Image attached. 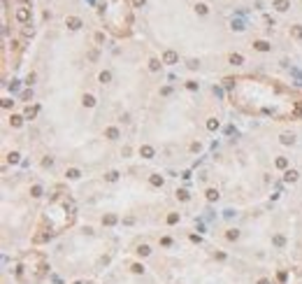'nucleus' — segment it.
Returning a JSON list of instances; mask_svg holds the SVG:
<instances>
[{"mask_svg": "<svg viewBox=\"0 0 302 284\" xmlns=\"http://www.w3.org/2000/svg\"><path fill=\"white\" fill-rule=\"evenodd\" d=\"M253 47H256L258 51H270V44H267L265 40H258V42H253Z\"/></svg>", "mask_w": 302, "mask_h": 284, "instance_id": "nucleus-7", "label": "nucleus"}, {"mask_svg": "<svg viewBox=\"0 0 302 284\" xmlns=\"http://www.w3.org/2000/svg\"><path fill=\"white\" fill-rule=\"evenodd\" d=\"M144 2H147V0H133V5H135V7H142Z\"/></svg>", "mask_w": 302, "mask_h": 284, "instance_id": "nucleus-35", "label": "nucleus"}, {"mask_svg": "<svg viewBox=\"0 0 302 284\" xmlns=\"http://www.w3.org/2000/svg\"><path fill=\"white\" fill-rule=\"evenodd\" d=\"M7 161H9V163H19V154H16V151H12V154L7 156Z\"/></svg>", "mask_w": 302, "mask_h": 284, "instance_id": "nucleus-30", "label": "nucleus"}, {"mask_svg": "<svg viewBox=\"0 0 302 284\" xmlns=\"http://www.w3.org/2000/svg\"><path fill=\"white\" fill-rule=\"evenodd\" d=\"M35 114H37V107H28L26 109V119H33Z\"/></svg>", "mask_w": 302, "mask_h": 284, "instance_id": "nucleus-26", "label": "nucleus"}, {"mask_svg": "<svg viewBox=\"0 0 302 284\" xmlns=\"http://www.w3.org/2000/svg\"><path fill=\"white\" fill-rule=\"evenodd\" d=\"M179 221V212H170L167 214V224H177Z\"/></svg>", "mask_w": 302, "mask_h": 284, "instance_id": "nucleus-18", "label": "nucleus"}, {"mask_svg": "<svg viewBox=\"0 0 302 284\" xmlns=\"http://www.w3.org/2000/svg\"><path fill=\"white\" fill-rule=\"evenodd\" d=\"M258 284H272V282H270V280H265V277H263V280H258Z\"/></svg>", "mask_w": 302, "mask_h": 284, "instance_id": "nucleus-36", "label": "nucleus"}, {"mask_svg": "<svg viewBox=\"0 0 302 284\" xmlns=\"http://www.w3.org/2000/svg\"><path fill=\"white\" fill-rule=\"evenodd\" d=\"M284 242H286L284 235H274V244H276V247H284Z\"/></svg>", "mask_w": 302, "mask_h": 284, "instance_id": "nucleus-29", "label": "nucleus"}, {"mask_svg": "<svg viewBox=\"0 0 302 284\" xmlns=\"http://www.w3.org/2000/svg\"><path fill=\"white\" fill-rule=\"evenodd\" d=\"M225 238H228V240H237V238H239V230H228Z\"/></svg>", "mask_w": 302, "mask_h": 284, "instance_id": "nucleus-24", "label": "nucleus"}, {"mask_svg": "<svg viewBox=\"0 0 302 284\" xmlns=\"http://www.w3.org/2000/svg\"><path fill=\"white\" fill-rule=\"evenodd\" d=\"M186 89H191V91H195V89H198V84H195V81H186Z\"/></svg>", "mask_w": 302, "mask_h": 284, "instance_id": "nucleus-33", "label": "nucleus"}, {"mask_svg": "<svg viewBox=\"0 0 302 284\" xmlns=\"http://www.w3.org/2000/svg\"><path fill=\"white\" fill-rule=\"evenodd\" d=\"M65 26H68L70 30H79V28H82V19H77V16H68V19H65Z\"/></svg>", "mask_w": 302, "mask_h": 284, "instance_id": "nucleus-1", "label": "nucleus"}, {"mask_svg": "<svg viewBox=\"0 0 302 284\" xmlns=\"http://www.w3.org/2000/svg\"><path fill=\"white\" fill-rule=\"evenodd\" d=\"M116 179H119V172H114V170L107 172V182H116Z\"/></svg>", "mask_w": 302, "mask_h": 284, "instance_id": "nucleus-31", "label": "nucleus"}, {"mask_svg": "<svg viewBox=\"0 0 302 284\" xmlns=\"http://www.w3.org/2000/svg\"><path fill=\"white\" fill-rule=\"evenodd\" d=\"M298 175H300L298 170H286V175H284V179H286V182H298Z\"/></svg>", "mask_w": 302, "mask_h": 284, "instance_id": "nucleus-6", "label": "nucleus"}, {"mask_svg": "<svg viewBox=\"0 0 302 284\" xmlns=\"http://www.w3.org/2000/svg\"><path fill=\"white\" fill-rule=\"evenodd\" d=\"M274 7L279 10V12H286L290 7V0H274Z\"/></svg>", "mask_w": 302, "mask_h": 284, "instance_id": "nucleus-4", "label": "nucleus"}, {"mask_svg": "<svg viewBox=\"0 0 302 284\" xmlns=\"http://www.w3.org/2000/svg\"><path fill=\"white\" fill-rule=\"evenodd\" d=\"M286 165H288V161H286L284 156H279V159H276V168H286Z\"/></svg>", "mask_w": 302, "mask_h": 284, "instance_id": "nucleus-28", "label": "nucleus"}, {"mask_svg": "<svg viewBox=\"0 0 302 284\" xmlns=\"http://www.w3.org/2000/svg\"><path fill=\"white\" fill-rule=\"evenodd\" d=\"M242 61H244V58H242V54H230V63H233V65H239Z\"/></svg>", "mask_w": 302, "mask_h": 284, "instance_id": "nucleus-14", "label": "nucleus"}, {"mask_svg": "<svg viewBox=\"0 0 302 284\" xmlns=\"http://www.w3.org/2000/svg\"><path fill=\"white\" fill-rule=\"evenodd\" d=\"M30 196H35V198H40V196H42V186H37V184H35V186L30 189Z\"/></svg>", "mask_w": 302, "mask_h": 284, "instance_id": "nucleus-21", "label": "nucleus"}, {"mask_svg": "<svg viewBox=\"0 0 302 284\" xmlns=\"http://www.w3.org/2000/svg\"><path fill=\"white\" fill-rule=\"evenodd\" d=\"M28 19H30V10H28V7H19V10H16V21L26 23Z\"/></svg>", "mask_w": 302, "mask_h": 284, "instance_id": "nucleus-2", "label": "nucleus"}, {"mask_svg": "<svg viewBox=\"0 0 302 284\" xmlns=\"http://www.w3.org/2000/svg\"><path fill=\"white\" fill-rule=\"evenodd\" d=\"M102 224H107V226H112V224H116V216H114V214H107V216H102Z\"/></svg>", "mask_w": 302, "mask_h": 284, "instance_id": "nucleus-17", "label": "nucleus"}, {"mask_svg": "<svg viewBox=\"0 0 302 284\" xmlns=\"http://www.w3.org/2000/svg\"><path fill=\"white\" fill-rule=\"evenodd\" d=\"M290 35L298 37V40H302V26H290Z\"/></svg>", "mask_w": 302, "mask_h": 284, "instance_id": "nucleus-11", "label": "nucleus"}, {"mask_svg": "<svg viewBox=\"0 0 302 284\" xmlns=\"http://www.w3.org/2000/svg\"><path fill=\"white\" fill-rule=\"evenodd\" d=\"M207 200H209V203L219 200V191H216V189H207Z\"/></svg>", "mask_w": 302, "mask_h": 284, "instance_id": "nucleus-9", "label": "nucleus"}, {"mask_svg": "<svg viewBox=\"0 0 302 284\" xmlns=\"http://www.w3.org/2000/svg\"><path fill=\"white\" fill-rule=\"evenodd\" d=\"M112 79V72L109 70H105V72H100V81H102V84H107V81Z\"/></svg>", "mask_w": 302, "mask_h": 284, "instance_id": "nucleus-15", "label": "nucleus"}, {"mask_svg": "<svg viewBox=\"0 0 302 284\" xmlns=\"http://www.w3.org/2000/svg\"><path fill=\"white\" fill-rule=\"evenodd\" d=\"M130 270L139 275V272H144V266H142V263H133V266H130Z\"/></svg>", "mask_w": 302, "mask_h": 284, "instance_id": "nucleus-22", "label": "nucleus"}, {"mask_svg": "<svg viewBox=\"0 0 302 284\" xmlns=\"http://www.w3.org/2000/svg\"><path fill=\"white\" fill-rule=\"evenodd\" d=\"M21 2H26V0H21Z\"/></svg>", "mask_w": 302, "mask_h": 284, "instance_id": "nucleus-37", "label": "nucleus"}, {"mask_svg": "<svg viewBox=\"0 0 302 284\" xmlns=\"http://www.w3.org/2000/svg\"><path fill=\"white\" fill-rule=\"evenodd\" d=\"M149 252H151V249L147 247V244H142V247L137 249V254H139V256H149Z\"/></svg>", "mask_w": 302, "mask_h": 284, "instance_id": "nucleus-23", "label": "nucleus"}, {"mask_svg": "<svg viewBox=\"0 0 302 284\" xmlns=\"http://www.w3.org/2000/svg\"><path fill=\"white\" fill-rule=\"evenodd\" d=\"M149 182H151V186H163V177L160 175H151Z\"/></svg>", "mask_w": 302, "mask_h": 284, "instance_id": "nucleus-10", "label": "nucleus"}, {"mask_svg": "<svg viewBox=\"0 0 302 284\" xmlns=\"http://www.w3.org/2000/svg\"><path fill=\"white\" fill-rule=\"evenodd\" d=\"M82 103L86 105V107H93V105H96V98H93V95H84Z\"/></svg>", "mask_w": 302, "mask_h": 284, "instance_id": "nucleus-13", "label": "nucleus"}, {"mask_svg": "<svg viewBox=\"0 0 302 284\" xmlns=\"http://www.w3.org/2000/svg\"><path fill=\"white\" fill-rule=\"evenodd\" d=\"M207 128H209V131H216V128H219V119H209V121H207Z\"/></svg>", "mask_w": 302, "mask_h": 284, "instance_id": "nucleus-19", "label": "nucleus"}, {"mask_svg": "<svg viewBox=\"0 0 302 284\" xmlns=\"http://www.w3.org/2000/svg\"><path fill=\"white\" fill-rule=\"evenodd\" d=\"M195 10H198V14H207V5L200 2V5H195Z\"/></svg>", "mask_w": 302, "mask_h": 284, "instance_id": "nucleus-32", "label": "nucleus"}, {"mask_svg": "<svg viewBox=\"0 0 302 284\" xmlns=\"http://www.w3.org/2000/svg\"><path fill=\"white\" fill-rule=\"evenodd\" d=\"M79 175H82V172H79L77 168H70V170H68V177H70V179H77Z\"/></svg>", "mask_w": 302, "mask_h": 284, "instance_id": "nucleus-20", "label": "nucleus"}, {"mask_svg": "<svg viewBox=\"0 0 302 284\" xmlns=\"http://www.w3.org/2000/svg\"><path fill=\"white\" fill-rule=\"evenodd\" d=\"M158 68H160V61H158V58H151V61H149V70H153V72H156Z\"/></svg>", "mask_w": 302, "mask_h": 284, "instance_id": "nucleus-16", "label": "nucleus"}, {"mask_svg": "<svg viewBox=\"0 0 302 284\" xmlns=\"http://www.w3.org/2000/svg\"><path fill=\"white\" fill-rule=\"evenodd\" d=\"M177 198H179V200H188V191L179 189V191H177Z\"/></svg>", "mask_w": 302, "mask_h": 284, "instance_id": "nucleus-25", "label": "nucleus"}, {"mask_svg": "<svg viewBox=\"0 0 302 284\" xmlns=\"http://www.w3.org/2000/svg\"><path fill=\"white\" fill-rule=\"evenodd\" d=\"M105 137L116 140V137H119V128H114V126H112V128H107V131H105Z\"/></svg>", "mask_w": 302, "mask_h": 284, "instance_id": "nucleus-8", "label": "nucleus"}, {"mask_svg": "<svg viewBox=\"0 0 302 284\" xmlns=\"http://www.w3.org/2000/svg\"><path fill=\"white\" fill-rule=\"evenodd\" d=\"M23 119H26V117H16V114H14L12 119H9V123H12L14 128H19V126H21V123H23Z\"/></svg>", "mask_w": 302, "mask_h": 284, "instance_id": "nucleus-12", "label": "nucleus"}, {"mask_svg": "<svg viewBox=\"0 0 302 284\" xmlns=\"http://www.w3.org/2000/svg\"><path fill=\"white\" fill-rule=\"evenodd\" d=\"M139 154H142L144 159H151V156H153V147H149V145H144V147H139Z\"/></svg>", "mask_w": 302, "mask_h": 284, "instance_id": "nucleus-5", "label": "nucleus"}, {"mask_svg": "<svg viewBox=\"0 0 302 284\" xmlns=\"http://www.w3.org/2000/svg\"><path fill=\"white\" fill-rule=\"evenodd\" d=\"M177 61H179L177 51H165L163 54V63H167V65H172V63H177Z\"/></svg>", "mask_w": 302, "mask_h": 284, "instance_id": "nucleus-3", "label": "nucleus"}, {"mask_svg": "<svg viewBox=\"0 0 302 284\" xmlns=\"http://www.w3.org/2000/svg\"><path fill=\"white\" fill-rule=\"evenodd\" d=\"M170 242H172L170 238H163V240H160V244H163V247H170Z\"/></svg>", "mask_w": 302, "mask_h": 284, "instance_id": "nucleus-34", "label": "nucleus"}, {"mask_svg": "<svg viewBox=\"0 0 302 284\" xmlns=\"http://www.w3.org/2000/svg\"><path fill=\"white\" fill-rule=\"evenodd\" d=\"M295 140H293V135H281V145H293Z\"/></svg>", "mask_w": 302, "mask_h": 284, "instance_id": "nucleus-27", "label": "nucleus"}]
</instances>
